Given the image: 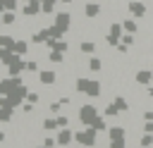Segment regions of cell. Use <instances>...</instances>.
I'll use <instances>...</instances> for the list:
<instances>
[{"label": "cell", "instance_id": "5", "mask_svg": "<svg viewBox=\"0 0 153 148\" xmlns=\"http://www.w3.org/2000/svg\"><path fill=\"white\" fill-rule=\"evenodd\" d=\"M22 72H26V60H24L22 55L14 53L12 62L7 64V74H10V76H22Z\"/></svg>", "mask_w": 153, "mask_h": 148}, {"label": "cell", "instance_id": "27", "mask_svg": "<svg viewBox=\"0 0 153 148\" xmlns=\"http://www.w3.org/2000/svg\"><path fill=\"white\" fill-rule=\"evenodd\" d=\"M91 127H93V129H96L98 134H100V131H108V124H105V119H103V117H96Z\"/></svg>", "mask_w": 153, "mask_h": 148}, {"label": "cell", "instance_id": "4", "mask_svg": "<svg viewBox=\"0 0 153 148\" xmlns=\"http://www.w3.org/2000/svg\"><path fill=\"white\" fill-rule=\"evenodd\" d=\"M96 117H98V107H96V105L86 103V105H81V107H79V122H81V124L91 127Z\"/></svg>", "mask_w": 153, "mask_h": 148}, {"label": "cell", "instance_id": "17", "mask_svg": "<svg viewBox=\"0 0 153 148\" xmlns=\"http://www.w3.org/2000/svg\"><path fill=\"white\" fill-rule=\"evenodd\" d=\"M103 69V60L96 55H88V72H100Z\"/></svg>", "mask_w": 153, "mask_h": 148}, {"label": "cell", "instance_id": "35", "mask_svg": "<svg viewBox=\"0 0 153 148\" xmlns=\"http://www.w3.org/2000/svg\"><path fill=\"white\" fill-rule=\"evenodd\" d=\"M110 148H124V138H110Z\"/></svg>", "mask_w": 153, "mask_h": 148}, {"label": "cell", "instance_id": "19", "mask_svg": "<svg viewBox=\"0 0 153 148\" xmlns=\"http://www.w3.org/2000/svg\"><path fill=\"white\" fill-rule=\"evenodd\" d=\"M122 26H124V31H127V33H136V31H139V24H136V19H134V17L124 19V21H122Z\"/></svg>", "mask_w": 153, "mask_h": 148}, {"label": "cell", "instance_id": "10", "mask_svg": "<svg viewBox=\"0 0 153 148\" xmlns=\"http://www.w3.org/2000/svg\"><path fill=\"white\" fill-rule=\"evenodd\" d=\"M55 141H57V146H69L72 141H74V131L69 129V127H62L60 131H57V136H55Z\"/></svg>", "mask_w": 153, "mask_h": 148}, {"label": "cell", "instance_id": "47", "mask_svg": "<svg viewBox=\"0 0 153 148\" xmlns=\"http://www.w3.org/2000/svg\"><path fill=\"white\" fill-rule=\"evenodd\" d=\"M41 2H48V0H41Z\"/></svg>", "mask_w": 153, "mask_h": 148}, {"label": "cell", "instance_id": "45", "mask_svg": "<svg viewBox=\"0 0 153 148\" xmlns=\"http://www.w3.org/2000/svg\"><path fill=\"white\" fill-rule=\"evenodd\" d=\"M139 148H148V146H139Z\"/></svg>", "mask_w": 153, "mask_h": 148}, {"label": "cell", "instance_id": "38", "mask_svg": "<svg viewBox=\"0 0 153 148\" xmlns=\"http://www.w3.org/2000/svg\"><path fill=\"white\" fill-rule=\"evenodd\" d=\"M143 122H153V110H143Z\"/></svg>", "mask_w": 153, "mask_h": 148}, {"label": "cell", "instance_id": "12", "mask_svg": "<svg viewBox=\"0 0 153 148\" xmlns=\"http://www.w3.org/2000/svg\"><path fill=\"white\" fill-rule=\"evenodd\" d=\"M134 81H136L139 86H148V84H153V69H139V72L134 74Z\"/></svg>", "mask_w": 153, "mask_h": 148}, {"label": "cell", "instance_id": "43", "mask_svg": "<svg viewBox=\"0 0 153 148\" xmlns=\"http://www.w3.org/2000/svg\"><path fill=\"white\" fill-rule=\"evenodd\" d=\"M36 148H48V146H45V143H43V146H36Z\"/></svg>", "mask_w": 153, "mask_h": 148}, {"label": "cell", "instance_id": "22", "mask_svg": "<svg viewBox=\"0 0 153 148\" xmlns=\"http://www.w3.org/2000/svg\"><path fill=\"white\" fill-rule=\"evenodd\" d=\"M12 57H14V50L12 48H0V62L2 64H10Z\"/></svg>", "mask_w": 153, "mask_h": 148}, {"label": "cell", "instance_id": "16", "mask_svg": "<svg viewBox=\"0 0 153 148\" xmlns=\"http://www.w3.org/2000/svg\"><path fill=\"white\" fill-rule=\"evenodd\" d=\"M79 50H81L84 55H93V53L98 50V45H96L93 41H81V43H79Z\"/></svg>", "mask_w": 153, "mask_h": 148}, {"label": "cell", "instance_id": "1", "mask_svg": "<svg viewBox=\"0 0 153 148\" xmlns=\"http://www.w3.org/2000/svg\"><path fill=\"white\" fill-rule=\"evenodd\" d=\"M74 88H76L79 93L88 95V98H98V95H100V81H96V79L79 76V79L74 81Z\"/></svg>", "mask_w": 153, "mask_h": 148}, {"label": "cell", "instance_id": "9", "mask_svg": "<svg viewBox=\"0 0 153 148\" xmlns=\"http://www.w3.org/2000/svg\"><path fill=\"white\" fill-rule=\"evenodd\" d=\"M22 14H24V17H38V14H43V2H41V0L24 2V7H22Z\"/></svg>", "mask_w": 153, "mask_h": 148}, {"label": "cell", "instance_id": "31", "mask_svg": "<svg viewBox=\"0 0 153 148\" xmlns=\"http://www.w3.org/2000/svg\"><path fill=\"white\" fill-rule=\"evenodd\" d=\"M122 43L131 48V45H134V33H127V31H124V36H122Z\"/></svg>", "mask_w": 153, "mask_h": 148}, {"label": "cell", "instance_id": "23", "mask_svg": "<svg viewBox=\"0 0 153 148\" xmlns=\"http://www.w3.org/2000/svg\"><path fill=\"white\" fill-rule=\"evenodd\" d=\"M14 21H17V14H14V10H5V12H2V24H5V26H12Z\"/></svg>", "mask_w": 153, "mask_h": 148}, {"label": "cell", "instance_id": "41", "mask_svg": "<svg viewBox=\"0 0 153 148\" xmlns=\"http://www.w3.org/2000/svg\"><path fill=\"white\" fill-rule=\"evenodd\" d=\"M2 141H5V131H0V143H2Z\"/></svg>", "mask_w": 153, "mask_h": 148}, {"label": "cell", "instance_id": "44", "mask_svg": "<svg viewBox=\"0 0 153 148\" xmlns=\"http://www.w3.org/2000/svg\"><path fill=\"white\" fill-rule=\"evenodd\" d=\"M0 24H2V12H0Z\"/></svg>", "mask_w": 153, "mask_h": 148}, {"label": "cell", "instance_id": "28", "mask_svg": "<svg viewBox=\"0 0 153 148\" xmlns=\"http://www.w3.org/2000/svg\"><path fill=\"white\" fill-rule=\"evenodd\" d=\"M55 2H57V0H48V2H43V14H55Z\"/></svg>", "mask_w": 153, "mask_h": 148}, {"label": "cell", "instance_id": "29", "mask_svg": "<svg viewBox=\"0 0 153 148\" xmlns=\"http://www.w3.org/2000/svg\"><path fill=\"white\" fill-rule=\"evenodd\" d=\"M103 115H105V117H117V115H120V110L115 107V103H110V105L103 110Z\"/></svg>", "mask_w": 153, "mask_h": 148}, {"label": "cell", "instance_id": "25", "mask_svg": "<svg viewBox=\"0 0 153 148\" xmlns=\"http://www.w3.org/2000/svg\"><path fill=\"white\" fill-rule=\"evenodd\" d=\"M112 103H115V107H117L120 112H127V110H129V103H127V98H122V95H115Z\"/></svg>", "mask_w": 153, "mask_h": 148}, {"label": "cell", "instance_id": "32", "mask_svg": "<svg viewBox=\"0 0 153 148\" xmlns=\"http://www.w3.org/2000/svg\"><path fill=\"white\" fill-rule=\"evenodd\" d=\"M38 100H41V95H38L36 91H29V95H26V103H33V105H36Z\"/></svg>", "mask_w": 153, "mask_h": 148}, {"label": "cell", "instance_id": "11", "mask_svg": "<svg viewBox=\"0 0 153 148\" xmlns=\"http://www.w3.org/2000/svg\"><path fill=\"white\" fill-rule=\"evenodd\" d=\"M38 81H41L43 86H53V84L57 81V72H55V69H41V72H38Z\"/></svg>", "mask_w": 153, "mask_h": 148}, {"label": "cell", "instance_id": "13", "mask_svg": "<svg viewBox=\"0 0 153 148\" xmlns=\"http://www.w3.org/2000/svg\"><path fill=\"white\" fill-rule=\"evenodd\" d=\"M48 38H50V31H48V26H45V29H38V31H33V33H31V43H36V45L45 43Z\"/></svg>", "mask_w": 153, "mask_h": 148}, {"label": "cell", "instance_id": "8", "mask_svg": "<svg viewBox=\"0 0 153 148\" xmlns=\"http://www.w3.org/2000/svg\"><path fill=\"white\" fill-rule=\"evenodd\" d=\"M19 84H24V81H22V76H7V79H0V95L12 93Z\"/></svg>", "mask_w": 153, "mask_h": 148}, {"label": "cell", "instance_id": "30", "mask_svg": "<svg viewBox=\"0 0 153 148\" xmlns=\"http://www.w3.org/2000/svg\"><path fill=\"white\" fill-rule=\"evenodd\" d=\"M48 110H50L53 115H60V110H62V103H60V100H53V103L48 105Z\"/></svg>", "mask_w": 153, "mask_h": 148}, {"label": "cell", "instance_id": "24", "mask_svg": "<svg viewBox=\"0 0 153 148\" xmlns=\"http://www.w3.org/2000/svg\"><path fill=\"white\" fill-rule=\"evenodd\" d=\"M43 129H45V131H55V129H60L57 117H45V119H43Z\"/></svg>", "mask_w": 153, "mask_h": 148}, {"label": "cell", "instance_id": "40", "mask_svg": "<svg viewBox=\"0 0 153 148\" xmlns=\"http://www.w3.org/2000/svg\"><path fill=\"white\" fill-rule=\"evenodd\" d=\"M43 143H45V146H48V148H55V146H57V141H55V138H45V141H43Z\"/></svg>", "mask_w": 153, "mask_h": 148}, {"label": "cell", "instance_id": "36", "mask_svg": "<svg viewBox=\"0 0 153 148\" xmlns=\"http://www.w3.org/2000/svg\"><path fill=\"white\" fill-rule=\"evenodd\" d=\"M22 112H24V115H31V112H33V103H26V100H24V105H22Z\"/></svg>", "mask_w": 153, "mask_h": 148}, {"label": "cell", "instance_id": "2", "mask_svg": "<svg viewBox=\"0 0 153 148\" xmlns=\"http://www.w3.org/2000/svg\"><path fill=\"white\" fill-rule=\"evenodd\" d=\"M96 138H98V131H96L93 127H86V129H79V131H74V141H76L79 146H84V148H91V146H96Z\"/></svg>", "mask_w": 153, "mask_h": 148}, {"label": "cell", "instance_id": "46", "mask_svg": "<svg viewBox=\"0 0 153 148\" xmlns=\"http://www.w3.org/2000/svg\"><path fill=\"white\" fill-rule=\"evenodd\" d=\"M22 2H31V0H22Z\"/></svg>", "mask_w": 153, "mask_h": 148}, {"label": "cell", "instance_id": "42", "mask_svg": "<svg viewBox=\"0 0 153 148\" xmlns=\"http://www.w3.org/2000/svg\"><path fill=\"white\" fill-rule=\"evenodd\" d=\"M148 95H151V98H153V86H151V88H148Z\"/></svg>", "mask_w": 153, "mask_h": 148}, {"label": "cell", "instance_id": "26", "mask_svg": "<svg viewBox=\"0 0 153 148\" xmlns=\"http://www.w3.org/2000/svg\"><path fill=\"white\" fill-rule=\"evenodd\" d=\"M48 60L55 62V64H60V62L65 60V53H60V50H50V53H48Z\"/></svg>", "mask_w": 153, "mask_h": 148}, {"label": "cell", "instance_id": "18", "mask_svg": "<svg viewBox=\"0 0 153 148\" xmlns=\"http://www.w3.org/2000/svg\"><path fill=\"white\" fill-rule=\"evenodd\" d=\"M108 136L110 138H124L127 136V129L124 127H108Z\"/></svg>", "mask_w": 153, "mask_h": 148}, {"label": "cell", "instance_id": "3", "mask_svg": "<svg viewBox=\"0 0 153 148\" xmlns=\"http://www.w3.org/2000/svg\"><path fill=\"white\" fill-rule=\"evenodd\" d=\"M122 36H124V26H122V24H117V21H112V24H110V29H108L105 43H108L110 48H115V45L122 41Z\"/></svg>", "mask_w": 153, "mask_h": 148}, {"label": "cell", "instance_id": "33", "mask_svg": "<svg viewBox=\"0 0 153 148\" xmlns=\"http://www.w3.org/2000/svg\"><path fill=\"white\" fill-rule=\"evenodd\" d=\"M141 146H148V148H151V146H153V134H143V136H141Z\"/></svg>", "mask_w": 153, "mask_h": 148}, {"label": "cell", "instance_id": "39", "mask_svg": "<svg viewBox=\"0 0 153 148\" xmlns=\"http://www.w3.org/2000/svg\"><path fill=\"white\" fill-rule=\"evenodd\" d=\"M143 134H153V122H143Z\"/></svg>", "mask_w": 153, "mask_h": 148}, {"label": "cell", "instance_id": "20", "mask_svg": "<svg viewBox=\"0 0 153 148\" xmlns=\"http://www.w3.org/2000/svg\"><path fill=\"white\" fill-rule=\"evenodd\" d=\"M14 36L12 33H0V48H14Z\"/></svg>", "mask_w": 153, "mask_h": 148}, {"label": "cell", "instance_id": "34", "mask_svg": "<svg viewBox=\"0 0 153 148\" xmlns=\"http://www.w3.org/2000/svg\"><path fill=\"white\" fill-rule=\"evenodd\" d=\"M26 72H41V69H38V62H36V60H29V62H26Z\"/></svg>", "mask_w": 153, "mask_h": 148}, {"label": "cell", "instance_id": "37", "mask_svg": "<svg viewBox=\"0 0 153 148\" xmlns=\"http://www.w3.org/2000/svg\"><path fill=\"white\" fill-rule=\"evenodd\" d=\"M55 117H57V124H60V129H62V127H67V124H69V119H67V117H65V115H55Z\"/></svg>", "mask_w": 153, "mask_h": 148}, {"label": "cell", "instance_id": "6", "mask_svg": "<svg viewBox=\"0 0 153 148\" xmlns=\"http://www.w3.org/2000/svg\"><path fill=\"white\" fill-rule=\"evenodd\" d=\"M127 12H129L134 19H143L146 12H148V7H146V2H141V0H129V2H127Z\"/></svg>", "mask_w": 153, "mask_h": 148}, {"label": "cell", "instance_id": "21", "mask_svg": "<svg viewBox=\"0 0 153 148\" xmlns=\"http://www.w3.org/2000/svg\"><path fill=\"white\" fill-rule=\"evenodd\" d=\"M12 117H14V107H0V122L2 124L12 122Z\"/></svg>", "mask_w": 153, "mask_h": 148}, {"label": "cell", "instance_id": "14", "mask_svg": "<svg viewBox=\"0 0 153 148\" xmlns=\"http://www.w3.org/2000/svg\"><path fill=\"white\" fill-rule=\"evenodd\" d=\"M84 14H86V19H96L100 14V5L98 2H86L84 5Z\"/></svg>", "mask_w": 153, "mask_h": 148}, {"label": "cell", "instance_id": "7", "mask_svg": "<svg viewBox=\"0 0 153 148\" xmlns=\"http://www.w3.org/2000/svg\"><path fill=\"white\" fill-rule=\"evenodd\" d=\"M53 24H55L60 31H65V33H67V31H69V26H72V14H69V12H65V10H62V12H55V14H53Z\"/></svg>", "mask_w": 153, "mask_h": 148}, {"label": "cell", "instance_id": "15", "mask_svg": "<svg viewBox=\"0 0 153 148\" xmlns=\"http://www.w3.org/2000/svg\"><path fill=\"white\" fill-rule=\"evenodd\" d=\"M12 50H14L17 55H22V57H24V55L29 53V41H24V38H17V41H14V48H12Z\"/></svg>", "mask_w": 153, "mask_h": 148}]
</instances>
